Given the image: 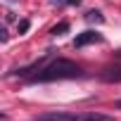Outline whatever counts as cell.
Segmentation results:
<instances>
[{
  "label": "cell",
  "instance_id": "obj_6",
  "mask_svg": "<svg viewBox=\"0 0 121 121\" xmlns=\"http://www.w3.org/2000/svg\"><path fill=\"white\" fill-rule=\"evenodd\" d=\"M69 31V24L67 22H59L57 26H52V36H62V33H67Z\"/></svg>",
  "mask_w": 121,
  "mask_h": 121
},
{
  "label": "cell",
  "instance_id": "obj_10",
  "mask_svg": "<svg viewBox=\"0 0 121 121\" xmlns=\"http://www.w3.org/2000/svg\"><path fill=\"white\" fill-rule=\"evenodd\" d=\"M116 107H119V109H121V100H119V102H116Z\"/></svg>",
  "mask_w": 121,
  "mask_h": 121
},
{
  "label": "cell",
  "instance_id": "obj_1",
  "mask_svg": "<svg viewBox=\"0 0 121 121\" xmlns=\"http://www.w3.org/2000/svg\"><path fill=\"white\" fill-rule=\"evenodd\" d=\"M81 76V67L74 64L71 59H55L48 67H43L31 81L33 83H45V81H62V78H76Z\"/></svg>",
  "mask_w": 121,
  "mask_h": 121
},
{
  "label": "cell",
  "instance_id": "obj_9",
  "mask_svg": "<svg viewBox=\"0 0 121 121\" xmlns=\"http://www.w3.org/2000/svg\"><path fill=\"white\" fill-rule=\"evenodd\" d=\"M52 3H67V0H52Z\"/></svg>",
  "mask_w": 121,
  "mask_h": 121
},
{
  "label": "cell",
  "instance_id": "obj_7",
  "mask_svg": "<svg viewBox=\"0 0 121 121\" xmlns=\"http://www.w3.org/2000/svg\"><path fill=\"white\" fill-rule=\"evenodd\" d=\"M29 31V22L24 19V22H19V33H26Z\"/></svg>",
  "mask_w": 121,
  "mask_h": 121
},
{
  "label": "cell",
  "instance_id": "obj_8",
  "mask_svg": "<svg viewBox=\"0 0 121 121\" xmlns=\"http://www.w3.org/2000/svg\"><path fill=\"white\" fill-rule=\"evenodd\" d=\"M67 3H69V5H78V3H81V0H67Z\"/></svg>",
  "mask_w": 121,
  "mask_h": 121
},
{
  "label": "cell",
  "instance_id": "obj_2",
  "mask_svg": "<svg viewBox=\"0 0 121 121\" xmlns=\"http://www.w3.org/2000/svg\"><path fill=\"white\" fill-rule=\"evenodd\" d=\"M36 121H114L104 114H69V112H48L40 114Z\"/></svg>",
  "mask_w": 121,
  "mask_h": 121
},
{
  "label": "cell",
  "instance_id": "obj_4",
  "mask_svg": "<svg viewBox=\"0 0 121 121\" xmlns=\"http://www.w3.org/2000/svg\"><path fill=\"white\" fill-rule=\"evenodd\" d=\"M100 78L107 81V83H119V81H121V67H107V69L100 74Z\"/></svg>",
  "mask_w": 121,
  "mask_h": 121
},
{
  "label": "cell",
  "instance_id": "obj_5",
  "mask_svg": "<svg viewBox=\"0 0 121 121\" xmlns=\"http://www.w3.org/2000/svg\"><path fill=\"white\" fill-rule=\"evenodd\" d=\"M86 19H88L90 24H102V22H104V17H102V12H97V10H90V12L86 14Z\"/></svg>",
  "mask_w": 121,
  "mask_h": 121
},
{
  "label": "cell",
  "instance_id": "obj_3",
  "mask_svg": "<svg viewBox=\"0 0 121 121\" xmlns=\"http://www.w3.org/2000/svg\"><path fill=\"white\" fill-rule=\"evenodd\" d=\"M100 40H102V36H100L97 31H83V33H78V36H76L74 45H76V48H83V45H90V43H100Z\"/></svg>",
  "mask_w": 121,
  "mask_h": 121
}]
</instances>
